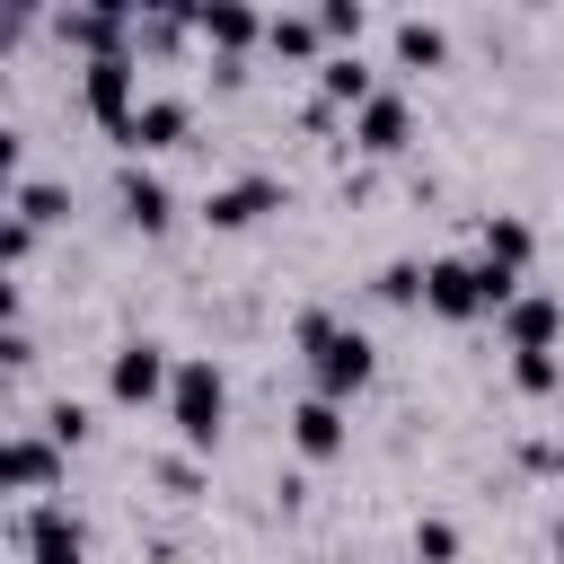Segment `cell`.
I'll use <instances>...</instances> for the list:
<instances>
[{
	"label": "cell",
	"mask_w": 564,
	"mask_h": 564,
	"mask_svg": "<svg viewBox=\"0 0 564 564\" xmlns=\"http://www.w3.org/2000/svg\"><path fill=\"white\" fill-rule=\"evenodd\" d=\"M79 106L123 141V123L141 115V53H115V62H79Z\"/></svg>",
	"instance_id": "4"
},
{
	"label": "cell",
	"mask_w": 564,
	"mask_h": 564,
	"mask_svg": "<svg viewBox=\"0 0 564 564\" xmlns=\"http://www.w3.org/2000/svg\"><path fill=\"white\" fill-rule=\"evenodd\" d=\"M441 53H449V35H441L432 18H397V62H405V70H432Z\"/></svg>",
	"instance_id": "18"
},
{
	"label": "cell",
	"mask_w": 564,
	"mask_h": 564,
	"mask_svg": "<svg viewBox=\"0 0 564 564\" xmlns=\"http://www.w3.org/2000/svg\"><path fill=\"white\" fill-rule=\"evenodd\" d=\"M511 388H520V397H555V388H564V361H555V352H511Z\"/></svg>",
	"instance_id": "19"
},
{
	"label": "cell",
	"mask_w": 564,
	"mask_h": 564,
	"mask_svg": "<svg viewBox=\"0 0 564 564\" xmlns=\"http://www.w3.org/2000/svg\"><path fill=\"white\" fill-rule=\"evenodd\" d=\"M476 256H485V264H502V273H520V264L538 256V229H529L520 212H485V229H476Z\"/></svg>",
	"instance_id": "16"
},
{
	"label": "cell",
	"mask_w": 564,
	"mask_h": 564,
	"mask_svg": "<svg viewBox=\"0 0 564 564\" xmlns=\"http://www.w3.org/2000/svg\"><path fill=\"white\" fill-rule=\"evenodd\" d=\"M194 35L212 53H229V62H247V44H264V18L238 9V0H212V9H194Z\"/></svg>",
	"instance_id": "14"
},
{
	"label": "cell",
	"mask_w": 564,
	"mask_h": 564,
	"mask_svg": "<svg viewBox=\"0 0 564 564\" xmlns=\"http://www.w3.org/2000/svg\"><path fill=\"white\" fill-rule=\"evenodd\" d=\"M35 432H44V441H62V449H79V441H88V432H97V423H88V405H79V397H53V405H44V423H35Z\"/></svg>",
	"instance_id": "20"
},
{
	"label": "cell",
	"mask_w": 564,
	"mask_h": 564,
	"mask_svg": "<svg viewBox=\"0 0 564 564\" xmlns=\"http://www.w3.org/2000/svg\"><path fill=\"white\" fill-rule=\"evenodd\" d=\"M555 564H564V520H555Z\"/></svg>",
	"instance_id": "25"
},
{
	"label": "cell",
	"mask_w": 564,
	"mask_h": 564,
	"mask_svg": "<svg viewBox=\"0 0 564 564\" xmlns=\"http://www.w3.org/2000/svg\"><path fill=\"white\" fill-rule=\"evenodd\" d=\"M317 26H326V44H361V35H370V9H361V0H326Z\"/></svg>",
	"instance_id": "21"
},
{
	"label": "cell",
	"mask_w": 564,
	"mask_h": 564,
	"mask_svg": "<svg viewBox=\"0 0 564 564\" xmlns=\"http://www.w3.org/2000/svg\"><path fill=\"white\" fill-rule=\"evenodd\" d=\"M9 538H18L26 564H88V529H79L70 502H26V511L9 520Z\"/></svg>",
	"instance_id": "3"
},
{
	"label": "cell",
	"mask_w": 564,
	"mask_h": 564,
	"mask_svg": "<svg viewBox=\"0 0 564 564\" xmlns=\"http://www.w3.org/2000/svg\"><path fill=\"white\" fill-rule=\"evenodd\" d=\"M115 212L141 229V238H159L167 220H176V194H167V176L159 167H141V159H123L115 167Z\"/></svg>",
	"instance_id": "7"
},
{
	"label": "cell",
	"mask_w": 564,
	"mask_h": 564,
	"mask_svg": "<svg viewBox=\"0 0 564 564\" xmlns=\"http://www.w3.org/2000/svg\"><path fill=\"white\" fill-rule=\"evenodd\" d=\"M167 388H176V361H167V344L132 335V344H115V352H106V397H115V405H159Z\"/></svg>",
	"instance_id": "5"
},
{
	"label": "cell",
	"mask_w": 564,
	"mask_h": 564,
	"mask_svg": "<svg viewBox=\"0 0 564 564\" xmlns=\"http://www.w3.org/2000/svg\"><path fill=\"white\" fill-rule=\"evenodd\" d=\"M502 335H511V352H555V335H564V300H555V291H520V300L502 308Z\"/></svg>",
	"instance_id": "12"
},
{
	"label": "cell",
	"mask_w": 564,
	"mask_h": 564,
	"mask_svg": "<svg viewBox=\"0 0 564 564\" xmlns=\"http://www.w3.org/2000/svg\"><path fill=\"white\" fill-rule=\"evenodd\" d=\"M282 203H291L282 176H229V185L203 194V220H212V229H247V220H264V212H282Z\"/></svg>",
	"instance_id": "9"
},
{
	"label": "cell",
	"mask_w": 564,
	"mask_h": 564,
	"mask_svg": "<svg viewBox=\"0 0 564 564\" xmlns=\"http://www.w3.org/2000/svg\"><path fill=\"white\" fill-rule=\"evenodd\" d=\"M167 423H176V441H185L194 458L220 441V423H229V379H220V361H212V352H185V361H176Z\"/></svg>",
	"instance_id": "2"
},
{
	"label": "cell",
	"mask_w": 564,
	"mask_h": 564,
	"mask_svg": "<svg viewBox=\"0 0 564 564\" xmlns=\"http://www.w3.org/2000/svg\"><path fill=\"white\" fill-rule=\"evenodd\" d=\"M62 458H70L62 441H44V432H9V449H0V485H9V494H35V502H44V494L62 485Z\"/></svg>",
	"instance_id": "8"
},
{
	"label": "cell",
	"mask_w": 564,
	"mask_h": 564,
	"mask_svg": "<svg viewBox=\"0 0 564 564\" xmlns=\"http://www.w3.org/2000/svg\"><path fill=\"white\" fill-rule=\"evenodd\" d=\"M344 441H352V432H344V405H335V397H300V405H291V449H300L308 467H317V458H344Z\"/></svg>",
	"instance_id": "13"
},
{
	"label": "cell",
	"mask_w": 564,
	"mask_h": 564,
	"mask_svg": "<svg viewBox=\"0 0 564 564\" xmlns=\"http://www.w3.org/2000/svg\"><path fill=\"white\" fill-rule=\"evenodd\" d=\"M159 485H167V494H194L203 476H194V458H159Z\"/></svg>",
	"instance_id": "24"
},
{
	"label": "cell",
	"mask_w": 564,
	"mask_h": 564,
	"mask_svg": "<svg viewBox=\"0 0 564 564\" xmlns=\"http://www.w3.org/2000/svg\"><path fill=\"white\" fill-rule=\"evenodd\" d=\"M264 53H273V62H317V70H326V26L300 18V9H291V18H264Z\"/></svg>",
	"instance_id": "17"
},
{
	"label": "cell",
	"mask_w": 564,
	"mask_h": 564,
	"mask_svg": "<svg viewBox=\"0 0 564 564\" xmlns=\"http://www.w3.org/2000/svg\"><path fill=\"white\" fill-rule=\"evenodd\" d=\"M414 141V106H405V88H379L361 115H352V150H370V159H397Z\"/></svg>",
	"instance_id": "10"
},
{
	"label": "cell",
	"mask_w": 564,
	"mask_h": 564,
	"mask_svg": "<svg viewBox=\"0 0 564 564\" xmlns=\"http://www.w3.org/2000/svg\"><path fill=\"white\" fill-rule=\"evenodd\" d=\"M414 564H458V529L449 520H414Z\"/></svg>",
	"instance_id": "22"
},
{
	"label": "cell",
	"mask_w": 564,
	"mask_h": 564,
	"mask_svg": "<svg viewBox=\"0 0 564 564\" xmlns=\"http://www.w3.org/2000/svg\"><path fill=\"white\" fill-rule=\"evenodd\" d=\"M379 300H397V308L423 300V264H388V273H379Z\"/></svg>",
	"instance_id": "23"
},
{
	"label": "cell",
	"mask_w": 564,
	"mask_h": 564,
	"mask_svg": "<svg viewBox=\"0 0 564 564\" xmlns=\"http://www.w3.org/2000/svg\"><path fill=\"white\" fill-rule=\"evenodd\" d=\"M300 361H308V379H317V397H352V388H370V370H379V352H370V335L361 326H344L335 308H300Z\"/></svg>",
	"instance_id": "1"
},
{
	"label": "cell",
	"mask_w": 564,
	"mask_h": 564,
	"mask_svg": "<svg viewBox=\"0 0 564 564\" xmlns=\"http://www.w3.org/2000/svg\"><path fill=\"white\" fill-rule=\"evenodd\" d=\"M423 308L432 317H485L494 300H485V264L476 256H432L423 264Z\"/></svg>",
	"instance_id": "6"
},
{
	"label": "cell",
	"mask_w": 564,
	"mask_h": 564,
	"mask_svg": "<svg viewBox=\"0 0 564 564\" xmlns=\"http://www.w3.org/2000/svg\"><path fill=\"white\" fill-rule=\"evenodd\" d=\"M9 220H26L35 238L62 229V220H70V185H53V176H18V185H9Z\"/></svg>",
	"instance_id": "15"
},
{
	"label": "cell",
	"mask_w": 564,
	"mask_h": 564,
	"mask_svg": "<svg viewBox=\"0 0 564 564\" xmlns=\"http://www.w3.org/2000/svg\"><path fill=\"white\" fill-rule=\"evenodd\" d=\"M185 132H194V106L159 88V97H141V115L123 123V159H141V150H176Z\"/></svg>",
	"instance_id": "11"
}]
</instances>
